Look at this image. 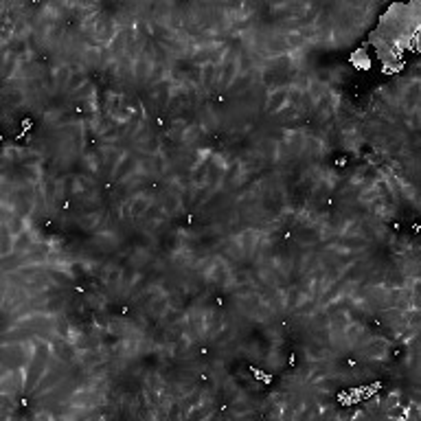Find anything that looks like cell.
I'll return each mask as SVG.
<instances>
[{
    "label": "cell",
    "mask_w": 421,
    "mask_h": 421,
    "mask_svg": "<svg viewBox=\"0 0 421 421\" xmlns=\"http://www.w3.org/2000/svg\"><path fill=\"white\" fill-rule=\"evenodd\" d=\"M351 64H353L355 68H360V70L371 68V59H368V55L364 53V51H355V53L351 55Z\"/></svg>",
    "instance_id": "obj_1"
}]
</instances>
